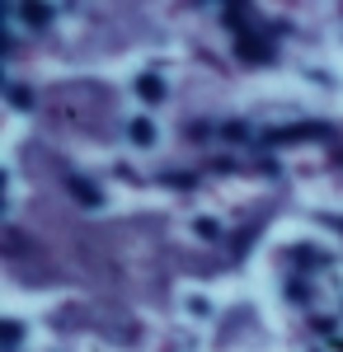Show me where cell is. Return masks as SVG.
I'll return each mask as SVG.
<instances>
[{
  "instance_id": "1",
  "label": "cell",
  "mask_w": 343,
  "mask_h": 352,
  "mask_svg": "<svg viewBox=\"0 0 343 352\" xmlns=\"http://www.w3.org/2000/svg\"><path fill=\"white\" fill-rule=\"evenodd\" d=\"M14 10H19V19H24L28 28H43L52 19V5H48V0H14Z\"/></svg>"
},
{
  "instance_id": "2",
  "label": "cell",
  "mask_w": 343,
  "mask_h": 352,
  "mask_svg": "<svg viewBox=\"0 0 343 352\" xmlns=\"http://www.w3.org/2000/svg\"><path fill=\"white\" fill-rule=\"evenodd\" d=\"M66 188H71V197H76V202H85V207H99V202H104V192L94 188L90 179H80V174H71V184H66Z\"/></svg>"
},
{
  "instance_id": "3",
  "label": "cell",
  "mask_w": 343,
  "mask_h": 352,
  "mask_svg": "<svg viewBox=\"0 0 343 352\" xmlns=\"http://www.w3.org/2000/svg\"><path fill=\"white\" fill-rule=\"evenodd\" d=\"M240 56H245V61H268L273 47H268L264 38H249V33H245V38H240Z\"/></svg>"
},
{
  "instance_id": "4",
  "label": "cell",
  "mask_w": 343,
  "mask_h": 352,
  "mask_svg": "<svg viewBox=\"0 0 343 352\" xmlns=\"http://www.w3.org/2000/svg\"><path fill=\"white\" fill-rule=\"evenodd\" d=\"M136 94H141L146 104H160V99H165V85H160V76H141V80H136Z\"/></svg>"
},
{
  "instance_id": "5",
  "label": "cell",
  "mask_w": 343,
  "mask_h": 352,
  "mask_svg": "<svg viewBox=\"0 0 343 352\" xmlns=\"http://www.w3.org/2000/svg\"><path fill=\"white\" fill-rule=\"evenodd\" d=\"M127 132H132V141H136V146H151V141H156V122H151V118H136V122L127 127Z\"/></svg>"
},
{
  "instance_id": "6",
  "label": "cell",
  "mask_w": 343,
  "mask_h": 352,
  "mask_svg": "<svg viewBox=\"0 0 343 352\" xmlns=\"http://www.w3.org/2000/svg\"><path fill=\"white\" fill-rule=\"evenodd\" d=\"M306 136H324V127H287V132H273L268 141H306Z\"/></svg>"
},
{
  "instance_id": "7",
  "label": "cell",
  "mask_w": 343,
  "mask_h": 352,
  "mask_svg": "<svg viewBox=\"0 0 343 352\" xmlns=\"http://www.w3.org/2000/svg\"><path fill=\"white\" fill-rule=\"evenodd\" d=\"M221 136H226V141H245V127H240V122H231V127H221Z\"/></svg>"
},
{
  "instance_id": "8",
  "label": "cell",
  "mask_w": 343,
  "mask_h": 352,
  "mask_svg": "<svg viewBox=\"0 0 343 352\" xmlns=\"http://www.w3.org/2000/svg\"><path fill=\"white\" fill-rule=\"evenodd\" d=\"M231 5H245V0H231Z\"/></svg>"
},
{
  "instance_id": "9",
  "label": "cell",
  "mask_w": 343,
  "mask_h": 352,
  "mask_svg": "<svg viewBox=\"0 0 343 352\" xmlns=\"http://www.w3.org/2000/svg\"><path fill=\"white\" fill-rule=\"evenodd\" d=\"M339 348H343V343H339Z\"/></svg>"
}]
</instances>
